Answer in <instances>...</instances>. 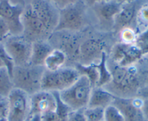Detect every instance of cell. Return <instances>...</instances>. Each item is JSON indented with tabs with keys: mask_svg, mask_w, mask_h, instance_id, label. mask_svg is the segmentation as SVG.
I'll list each match as a JSON object with an SVG mask.
<instances>
[{
	"mask_svg": "<svg viewBox=\"0 0 148 121\" xmlns=\"http://www.w3.org/2000/svg\"><path fill=\"white\" fill-rule=\"evenodd\" d=\"M116 96L104 89L103 87H95L92 89L88 107H99L105 109L113 105Z\"/></svg>",
	"mask_w": 148,
	"mask_h": 121,
	"instance_id": "17",
	"label": "cell"
},
{
	"mask_svg": "<svg viewBox=\"0 0 148 121\" xmlns=\"http://www.w3.org/2000/svg\"><path fill=\"white\" fill-rule=\"evenodd\" d=\"M144 104L142 107V112L145 121H148V98H143Z\"/></svg>",
	"mask_w": 148,
	"mask_h": 121,
	"instance_id": "31",
	"label": "cell"
},
{
	"mask_svg": "<svg viewBox=\"0 0 148 121\" xmlns=\"http://www.w3.org/2000/svg\"><path fill=\"white\" fill-rule=\"evenodd\" d=\"M137 96H140V97H142V98H148L147 86H145V87L142 88V89L139 91V92H138Z\"/></svg>",
	"mask_w": 148,
	"mask_h": 121,
	"instance_id": "32",
	"label": "cell"
},
{
	"mask_svg": "<svg viewBox=\"0 0 148 121\" xmlns=\"http://www.w3.org/2000/svg\"><path fill=\"white\" fill-rule=\"evenodd\" d=\"M104 121H125V119L120 109L111 105L105 109Z\"/></svg>",
	"mask_w": 148,
	"mask_h": 121,
	"instance_id": "23",
	"label": "cell"
},
{
	"mask_svg": "<svg viewBox=\"0 0 148 121\" xmlns=\"http://www.w3.org/2000/svg\"><path fill=\"white\" fill-rule=\"evenodd\" d=\"M0 121H7V120H1Z\"/></svg>",
	"mask_w": 148,
	"mask_h": 121,
	"instance_id": "38",
	"label": "cell"
},
{
	"mask_svg": "<svg viewBox=\"0 0 148 121\" xmlns=\"http://www.w3.org/2000/svg\"><path fill=\"white\" fill-rule=\"evenodd\" d=\"M58 107V99L55 92L40 91L31 96L30 116L39 115L41 116L55 112Z\"/></svg>",
	"mask_w": 148,
	"mask_h": 121,
	"instance_id": "13",
	"label": "cell"
},
{
	"mask_svg": "<svg viewBox=\"0 0 148 121\" xmlns=\"http://www.w3.org/2000/svg\"><path fill=\"white\" fill-rule=\"evenodd\" d=\"M138 33L134 28L127 27L119 31V36L122 43L126 44H134Z\"/></svg>",
	"mask_w": 148,
	"mask_h": 121,
	"instance_id": "25",
	"label": "cell"
},
{
	"mask_svg": "<svg viewBox=\"0 0 148 121\" xmlns=\"http://www.w3.org/2000/svg\"><path fill=\"white\" fill-rule=\"evenodd\" d=\"M75 67L64 66L55 71L45 69L42 81V90L60 92L72 86L80 77Z\"/></svg>",
	"mask_w": 148,
	"mask_h": 121,
	"instance_id": "5",
	"label": "cell"
},
{
	"mask_svg": "<svg viewBox=\"0 0 148 121\" xmlns=\"http://www.w3.org/2000/svg\"><path fill=\"white\" fill-rule=\"evenodd\" d=\"M145 60L146 61L147 63L148 64V58H145ZM145 86H147L148 87V72H147V78H146V82H145Z\"/></svg>",
	"mask_w": 148,
	"mask_h": 121,
	"instance_id": "36",
	"label": "cell"
},
{
	"mask_svg": "<svg viewBox=\"0 0 148 121\" xmlns=\"http://www.w3.org/2000/svg\"><path fill=\"white\" fill-rule=\"evenodd\" d=\"M22 24L23 27V36L31 43L38 41H47L52 35L47 31L44 23L37 15L30 3L24 7Z\"/></svg>",
	"mask_w": 148,
	"mask_h": 121,
	"instance_id": "6",
	"label": "cell"
},
{
	"mask_svg": "<svg viewBox=\"0 0 148 121\" xmlns=\"http://www.w3.org/2000/svg\"><path fill=\"white\" fill-rule=\"evenodd\" d=\"M66 55L60 49H54L45 59L44 67L47 70L55 71L65 66L67 62Z\"/></svg>",
	"mask_w": 148,
	"mask_h": 121,
	"instance_id": "19",
	"label": "cell"
},
{
	"mask_svg": "<svg viewBox=\"0 0 148 121\" xmlns=\"http://www.w3.org/2000/svg\"><path fill=\"white\" fill-rule=\"evenodd\" d=\"M4 66H5V63H4L3 61L2 60V59L0 58V68H2V67H4ZM5 67H6V66H5Z\"/></svg>",
	"mask_w": 148,
	"mask_h": 121,
	"instance_id": "37",
	"label": "cell"
},
{
	"mask_svg": "<svg viewBox=\"0 0 148 121\" xmlns=\"http://www.w3.org/2000/svg\"><path fill=\"white\" fill-rule=\"evenodd\" d=\"M45 68L28 64L14 66L11 77L15 89H21L28 95L42 91V81Z\"/></svg>",
	"mask_w": 148,
	"mask_h": 121,
	"instance_id": "2",
	"label": "cell"
},
{
	"mask_svg": "<svg viewBox=\"0 0 148 121\" xmlns=\"http://www.w3.org/2000/svg\"><path fill=\"white\" fill-rule=\"evenodd\" d=\"M47 1L55 5L59 10H60L69 5L76 3L79 0H47Z\"/></svg>",
	"mask_w": 148,
	"mask_h": 121,
	"instance_id": "30",
	"label": "cell"
},
{
	"mask_svg": "<svg viewBox=\"0 0 148 121\" xmlns=\"http://www.w3.org/2000/svg\"><path fill=\"white\" fill-rule=\"evenodd\" d=\"M143 57L141 50L135 44L119 42L111 49L109 62L122 67L130 66L137 63Z\"/></svg>",
	"mask_w": 148,
	"mask_h": 121,
	"instance_id": "9",
	"label": "cell"
},
{
	"mask_svg": "<svg viewBox=\"0 0 148 121\" xmlns=\"http://www.w3.org/2000/svg\"><path fill=\"white\" fill-rule=\"evenodd\" d=\"M86 6L84 0H79L76 3L60 10L55 32H77L83 29L86 25Z\"/></svg>",
	"mask_w": 148,
	"mask_h": 121,
	"instance_id": "4",
	"label": "cell"
},
{
	"mask_svg": "<svg viewBox=\"0 0 148 121\" xmlns=\"http://www.w3.org/2000/svg\"><path fill=\"white\" fill-rule=\"evenodd\" d=\"M54 48L47 41H38L32 43L31 64L37 66H44L45 59Z\"/></svg>",
	"mask_w": 148,
	"mask_h": 121,
	"instance_id": "18",
	"label": "cell"
},
{
	"mask_svg": "<svg viewBox=\"0 0 148 121\" xmlns=\"http://www.w3.org/2000/svg\"><path fill=\"white\" fill-rule=\"evenodd\" d=\"M9 36H10L9 25L2 17H0V42H2Z\"/></svg>",
	"mask_w": 148,
	"mask_h": 121,
	"instance_id": "27",
	"label": "cell"
},
{
	"mask_svg": "<svg viewBox=\"0 0 148 121\" xmlns=\"http://www.w3.org/2000/svg\"><path fill=\"white\" fill-rule=\"evenodd\" d=\"M93 87L84 75H81L71 86L59 92L62 102L72 110L87 107Z\"/></svg>",
	"mask_w": 148,
	"mask_h": 121,
	"instance_id": "3",
	"label": "cell"
},
{
	"mask_svg": "<svg viewBox=\"0 0 148 121\" xmlns=\"http://www.w3.org/2000/svg\"><path fill=\"white\" fill-rule=\"evenodd\" d=\"M139 6L138 0L122 5L121 10L115 17L113 27V30L115 32L119 33L123 28L127 27L133 28V25H136V16L140 8Z\"/></svg>",
	"mask_w": 148,
	"mask_h": 121,
	"instance_id": "16",
	"label": "cell"
},
{
	"mask_svg": "<svg viewBox=\"0 0 148 121\" xmlns=\"http://www.w3.org/2000/svg\"><path fill=\"white\" fill-rule=\"evenodd\" d=\"M84 2L87 6L92 7L95 4L99 3V2H104V1H107V0H84Z\"/></svg>",
	"mask_w": 148,
	"mask_h": 121,
	"instance_id": "33",
	"label": "cell"
},
{
	"mask_svg": "<svg viewBox=\"0 0 148 121\" xmlns=\"http://www.w3.org/2000/svg\"><path fill=\"white\" fill-rule=\"evenodd\" d=\"M105 40L98 38H86L79 46L77 63L84 65L98 63L105 52Z\"/></svg>",
	"mask_w": 148,
	"mask_h": 121,
	"instance_id": "10",
	"label": "cell"
},
{
	"mask_svg": "<svg viewBox=\"0 0 148 121\" xmlns=\"http://www.w3.org/2000/svg\"><path fill=\"white\" fill-rule=\"evenodd\" d=\"M1 43L15 66L31 64L32 43L22 36H9Z\"/></svg>",
	"mask_w": 148,
	"mask_h": 121,
	"instance_id": "7",
	"label": "cell"
},
{
	"mask_svg": "<svg viewBox=\"0 0 148 121\" xmlns=\"http://www.w3.org/2000/svg\"><path fill=\"white\" fill-rule=\"evenodd\" d=\"M143 104V98L136 96L132 98L116 97L113 105L120 109L125 121H145L142 112Z\"/></svg>",
	"mask_w": 148,
	"mask_h": 121,
	"instance_id": "14",
	"label": "cell"
},
{
	"mask_svg": "<svg viewBox=\"0 0 148 121\" xmlns=\"http://www.w3.org/2000/svg\"><path fill=\"white\" fill-rule=\"evenodd\" d=\"M23 9L24 6L22 5H14L8 0H0V17L9 25L10 35H23L22 15Z\"/></svg>",
	"mask_w": 148,
	"mask_h": 121,
	"instance_id": "11",
	"label": "cell"
},
{
	"mask_svg": "<svg viewBox=\"0 0 148 121\" xmlns=\"http://www.w3.org/2000/svg\"><path fill=\"white\" fill-rule=\"evenodd\" d=\"M13 89L12 77L8 68H0V96L8 97Z\"/></svg>",
	"mask_w": 148,
	"mask_h": 121,
	"instance_id": "21",
	"label": "cell"
},
{
	"mask_svg": "<svg viewBox=\"0 0 148 121\" xmlns=\"http://www.w3.org/2000/svg\"><path fill=\"white\" fill-rule=\"evenodd\" d=\"M66 121H86L84 114V109L71 111L68 114Z\"/></svg>",
	"mask_w": 148,
	"mask_h": 121,
	"instance_id": "29",
	"label": "cell"
},
{
	"mask_svg": "<svg viewBox=\"0 0 148 121\" xmlns=\"http://www.w3.org/2000/svg\"><path fill=\"white\" fill-rule=\"evenodd\" d=\"M94 65L99 72V81L97 87H103L110 83L112 79V74L108 65V56L106 52H103L99 62Z\"/></svg>",
	"mask_w": 148,
	"mask_h": 121,
	"instance_id": "20",
	"label": "cell"
},
{
	"mask_svg": "<svg viewBox=\"0 0 148 121\" xmlns=\"http://www.w3.org/2000/svg\"><path fill=\"white\" fill-rule=\"evenodd\" d=\"M116 2H117L118 3H119L120 5H125V4H128V3H131V2H133L136 0H115Z\"/></svg>",
	"mask_w": 148,
	"mask_h": 121,
	"instance_id": "35",
	"label": "cell"
},
{
	"mask_svg": "<svg viewBox=\"0 0 148 121\" xmlns=\"http://www.w3.org/2000/svg\"><path fill=\"white\" fill-rule=\"evenodd\" d=\"M8 1L14 5H22L24 7L25 5V0H8Z\"/></svg>",
	"mask_w": 148,
	"mask_h": 121,
	"instance_id": "34",
	"label": "cell"
},
{
	"mask_svg": "<svg viewBox=\"0 0 148 121\" xmlns=\"http://www.w3.org/2000/svg\"><path fill=\"white\" fill-rule=\"evenodd\" d=\"M8 114V98L0 96V120H7Z\"/></svg>",
	"mask_w": 148,
	"mask_h": 121,
	"instance_id": "28",
	"label": "cell"
},
{
	"mask_svg": "<svg viewBox=\"0 0 148 121\" xmlns=\"http://www.w3.org/2000/svg\"><path fill=\"white\" fill-rule=\"evenodd\" d=\"M7 121H27L31 113V96L18 89H12L8 96Z\"/></svg>",
	"mask_w": 148,
	"mask_h": 121,
	"instance_id": "8",
	"label": "cell"
},
{
	"mask_svg": "<svg viewBox=\"0 0 148 121\" xmlns=\"http://www.w3.org/2000/svg\"><path fill=\"white\" fill-rule=\"evenodd\" d=\"M75 68L77 69L80 75H84L89 79L92 87L95 88L97 86L99 81V72L94 64L84 65L77 63L76 64Z\"/></svg>",
	"mask_w": 148,
	"mask_h": 121,
	"instance_id": "22",
	"label": "cell"
},
{
	"mask_svg": "<svg viewBox=\"0 0 148 121\" xmlns=\"http://www.w3.org/2000/svg\"><path fill=\"white\" fill-rule=\"evenodd\" d=\"M30 4L49 33H53L58 23L59 10L47 0H31Z\"/></svg>",
	"mask_w": 148,
	"mask_h": 121,
	"instance_id": "12",
	"label": "cell"
},
{
	"mask_svg": "<svg viewBox=\"0 0 148 121\" xmlns=\"http://www.w3.org/2000/svg\"><path fill=\"white\" fill-rule=\"evenodd\" d=\"M105 109L99 107H86L84 109L86 121H104Z\"/></svg>",
	"mask_w": 148,
	"mask_h": 121,
	"instance_id": "24",
	"label": "cell"
},
{
	"mask_svg": "<svg viewBox=\"0 0 148 121\" xmlns=\"http://www.w3.org/2000/svg\"><path fill=\"white\" fill-rule=\"evenodd\" d=\"M121 7L122 5L115 0H107L95 4L92 8L101 26L113 29L115 17Z\"/></svg>",
	"mask_w": 148,
	"mask_h": 121,
	"instance_id": "15",
	"label": "cell"
},
{
	"mask_svg": "<svg viewBox=\"0 0 148 121\" xmlns=\"http://www.w3.org/2000/svg\"><path fill=\"white\" fill-rule=\"evenodd\" d=\"M112 74L110 82L103 86L118 98H132L137 96L139 91L145 86L148 70L141 71L135 65L122 67L108 62Z\"/></svg>",
	"mask_w": 148,
	"mask_h": 121,
	"instance_id": "1",
	"label": "cell"
},
{
	"mask_svg": "<svg viewBox=\"0 0 148 121\" xmlns=\"http://www.w3.org/2000/svg\"><path fill=\"white\" fill-rule=\"evenodd\" d=\"M134 44L140 49L144 57L148 55V28L138 33Z\"/></svg>",
	"mask_w": 148,
	"mask_h": 121,
	"instance_id": "26",
	"label": "cell"
}]
</instances>
